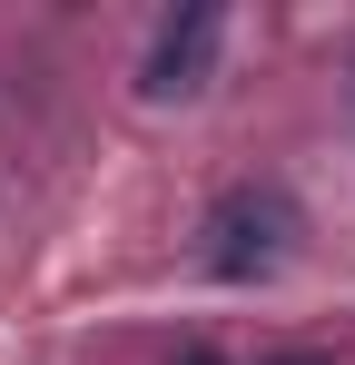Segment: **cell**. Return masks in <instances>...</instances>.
Returning a JSON list of instances; mask_svg holds the SVG:
<instances>
[{
	"instance_id": "obj_2",
	"label": "cell",
	"mask_w": 355,
	"mask_h": 365,
	"mask_svg": "<svg viewBox=\"0 0 355 365\" xmlns=\"http://www.w3.org/2000/svg\"><path fill=\"white\" fill-rule=\"evenodd\" d=\"M217 40H227L217 10H178L168 30H158V50H148V99H187L207 79V60H217Z\"/></svg>"
},
{
	"instance_id": "obj_3",
	"label": "cell",
	"mask_w": 355,
	"mask_h": 365,
	"mask_svg": "<svg viewBox=\"0 0 355 365\" xmlns=\"http://www.w3.org/2000/svg\"><path fill=\"white\" fill-rule=\"evenodd\" d=\"M187 365H217V356H187Z\"/></svg>"
},
{
	"instance_id": "obj_1",
	"label": "cell",
	"mask_w": 355,
	"mask_h": 365,
	"mask_svg": "<svg viewBox=\"0 0 355 365\" xmlns=\"http://www.w3.org/2000/svg\"><path fill=\"white\" fill-rule=\"evenodd\" d=\"M207 267L217 277H267L277 257H287V197H257V187H237L227 207H217V227H207Z\"/></svg>"
}]
</instances>
